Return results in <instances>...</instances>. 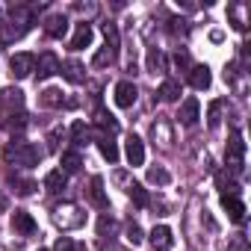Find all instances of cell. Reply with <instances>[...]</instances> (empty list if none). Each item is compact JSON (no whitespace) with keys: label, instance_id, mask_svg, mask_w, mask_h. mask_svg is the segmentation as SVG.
<instances>
[{"label":"cell","instance_id":"obj_1","mask_svg":"<svg viewBox=\"0 0 251 251\" xmlns=\"http://www.w3.org/2000/svg\"><path fill=\"white\" fill-rule=\"evenodd\" d=\"M50 216H53V225H56L59 230H77V227H83V222H86L83 210H80L77 204H71V201L56 204Z\"/></svg>","mask_w":251,"mask_h":251},{"label":"cell","instance_id":"obj_2","mask_svg":"<svg viewBox=\"0 0 251 251\" xmlns=\"http://www.w3.org/2000/svg\"><path fill=\"white\" fill-rule=\"evenodd\" d=\"M6 160L15 163V166L33 169V166L42 163V148L33 145V142H18V145H9V148H6Z\"/></svg>","mask_w":251,"mask_h":251},{"label":"cell","instance_id":"obj_3","mask_svg":"<svg viewBox=\"0 0 251 251\" xmlns=\"http://www.w3.org/2000/svg\"><path fill=\"white\" fill-rule=\"evenodd\" d=\"M225 166H227V172H233V175H239L242 166H245V142H242L239 133H233V136L227 139V148H225Z\"/></svg>","mask_w":251,"mask_h":251},{"label":"cell","instance_id":"obj_4","mask_svg":"<svg viewBox=\"0 0 251 251\" xmlns=\"http://www.w3.org/2000/svg\"><path fill=\"white\" fill-rule=\"evenodd\" d=\"M227 18H230L233 30L245 33V30H248V24H251V6H248V3H242V0H233V3L227 6Z\"/></svg>","mask_w":251,"mask_h":251},{"label":"cell","instance_id":"obj_5","mask_svg":"<svg viewBox=\"0 0 251 251\" xmlns=\"http://www.w3.org/2000/svg\"><path fill=\"white\" fill-rule=\"evenodd\" d=\"M36 71V56L33 53H15L12 59H9V74L15 77V80H24V77H30Z\"/></svg>","mask_w":251,"mask_h":251},{"label":"cell","instance_id":"obj_6","mask_svg":"<svg viewBox=\"0 0 251 251\" xmlns=\"http://www.w3.org/2000/svg\"><path fill=\"white\" fill-rule=\"evenodd\" d=\"M136 98H139V89H136V83H130V80H121V83L115 86V103H118L121 109H130V106L136 103Z\"/></svg>","mask_w":251,"mask_h":251},{"label":"cell","instance_id":"obj_7","mask_svg":"<svg viewBox=\"0 0 251 251\" xmlns=\"http://www.w3.org/2000/svg\"><path fill=\"white\" fill-rule=\"evenodd\" d=\"M177 118H180V124H183V127H195V124H198V118H201V103H198V98H186V100L180 103V112H177Z\"/></svg>","mask_w":251,"mask_h":251},{"label":"cell","instance_id":"obj_8","mask_svg":"<svg viewBox=\"0 0 251 251\" xmlns=\"http://www.w3.org/2000/svg\"><path fill=\"white\" fill-rule=\"evenodd\" d=\"M56 71H59V59H56V53L45 50V53L36 59V71H33V74H36L39 80H48V77H53Z\"/></svg>","mask_w":251,"mask_h":251},{"label":"cell","instance_id":"obj_9","mask_svg":"<svg viewBox=\"0 0 251 251\" xmlns=\"http://www.w3.org/2000/svg\"><path fill=\"white\" fill-rule=\"evenodd\" d=\"M45 33H48L50 39H62V36L68 33V18H65L62 12H50V15L45 18Z\"/></svg>","mask_w":251,"mask_h":251},{"label":"cell","instance_id":"obj_10","mask_svg":"<svg viewBox=\"0 0 251 251\" xmlns=\"http://www.w3.org/2000/svg\"><path fill=\"white\" fill-rule=\"evenodd\" d=\"M151 245H154V251H172V245H175V236H172V227H166V225H157L151 233Z\"/></svg>","mask_w":251,"mask_h":251},{"label":"cell","instance_id":"obj_11","mask_svg":"<svg viewBox=\"0 0 251 251\" xmlns=\"http://www.w3.org/2000/svg\"><path fill=\"white\" fill-rule=\"evenodd\" d=\"M124 154H127L130 166H142L145 163V142L139 136H127V142H124Z\"/></svg>","mask_w":251,"mask_h":251},{"label":"cell","instance_id":"obj_12","mask_svg":"<svg viewBox=\"0 0 251 251\" xmlns=\"http://www.w3.org/2000/svg\"><path fill=\"white\" fill-rule=\"evenodd\" d=\"M151 139H154V142H160L163 148H172L175 136H172V124H169L166 118H157V121L151 124Z\"/></svg>","mask_w":251,"mask_h":251},{"label":"cell","instance_id":"obj_13","mask_svg":"<svg viewBox=\"0 0 251 251\" xmlns=\"http://www.w3.org/2000/svg\"><path fill=\"white\" fill-rule=\"evenodd\" d=\"M186 77H189V83H192V89H198V92H204V89H210V83H213V74H210V68H207V65H192Z\"/></svg>","mask_w":251,"mask_h":251},{"label":"cell","instance_id":"obj_14","mask_svg":"<svg viewBox=\"0 0 251 251\" xmlns=\"http://www.w3.org/2000/svg\"><path fill=\"white\" fill-rule=\"evenodd\" d=\"M24 106V92L21 89H0V109H21Z\"/></svg>","mask_w":251,"mask_h":251},{"label":"cell","instance_id":"obj_15","mask_svg":"<svg viewBox=\"0 0 251 251\" xmlns=\"http://www.w3.org/2000/svg\"><path fill=\"white\" fill-rule=\"evenodd\" d=\"M92 36H95L92 24L80 21L77 30H74V36H71V50H83V48H89V45H92Z\"/></svg>","mask_w":251,"mask_h":251},{"label":"cell","instance_id":"obj_16","mask_svg":"<svg viewBox=\"0 0 251 251\" xmlns=\"http://www.w3.org/2000/svg\"><path fill=\"white\" fill-rule=\"evenodd\" d=\"M59 71H62L65 80H71V83H83V80H86V65H83L80 59H65V62H59Z\"/></svg>","mask_w":251,"mask_h":251},{"label":"cell","instance_id":"obj_17","mask_svg":"<svg viewBox=\"0 0 251 251\" xmlns=\"http://www.w3.org/2000/svg\"><path fill=\"white\" fill-rule=\"evenodd\" d=\"M222 207H225V213H227V219L230 222H242L245 219V204L236 198V195H222Z\"/></svg>","mask_w":251,"mask_h":251},{"label":"cell","instance_id":"obj_18","mask_svg":"<svg viewBox=\"0 0 251 251\" xmlns=\"http://www.w3.org/2000/svg\"><path fill=\"white\" fill-rule=\"evenodd\" d=\"M89 198H92V204L95 207H100V210H106L109 207V198H106V192H103V177H92L89 180Z\"/></svg>","mask_w":251,"mask_h":251},{"label":"cell","instance_id":"obj_19","mask_svg":"<svg viewBox=\"0 0 251 251\" xmlns=\"http://www.w3.org/2000/svg\"><path fill=\"white\" fill-rule=\"evenodd\" d=\"M12 227H15L18 233H24V236L36 233V222H33V216L24 213V210H15V213H12Z\"/></svg>","mask_w":251,"mask_h":251},{"label":"cell","instance_id":"obj_20","mask_svg":"<svg viewBox=\"0 0 251 251\" xmlns=\"http://www.w3.org/2000/svg\"><path fill=\"white\" fill-rule=\"evenodd\" d=\"M145 65H148V74H166V65H169V62H166V53H163L160 48H151Z\"/></svg>","mask_w":251,"mask_h":251},{"label":"cell","instance_id":"obj_21","mask_svg":"<svg viewBox=\"0 0 251 251\" xmlns=\"http://www.w3.org/2000/svg\"><path fill=\"white\" fill-rule=\"evenodd\" d=\"M80 169H83V157H80L77 151H65V154H62V169H59V172L68 177V175H77Z\"/></svg>","mask_w":251,"mask_h":251},{"label":"cell","instance_id":"obj_22","mask_svg":"<svg viewBox=\"0 0 251 251\" xmlns=\"http://www.w3.org/2000/svg\"><path fill=\"white\" fill-rule=\"evenodd\" d=\"M27 30H30V27H21V24H3V27H0V45H12V42H18Z\"/></svg>","mask_w":251,"mask_h":251},{"label":"cell","instance_id":"obj_23","mask_svg":"<svg viewBox=\"0 0 251 251\" xmlns=\"http://www.w3.org/2000/svg\"><path fill=\"white\" fill-rule=\"evenodd\" d=\"M100 33H103V39H106V48L118 53V48H121V36H118V27H115L112 21H103V24H100Z\"/></svg>","mask_w":251,"mask_h":251},{"label":"cell","instance_id":"obj_24","mask_svg":"<svg viewBox=\"0 0 251 251\" xmlns=\"http://www.w3.org/2000/svg\"><path fill=\"white\" fill-rule=\"evenodd\" d=\"M98 148H100L103 160H109V163H118V145H115V142L109 139V133L98 136Z\"/></svg>","mask_w":251,"mask_h":251},{"label":"cell","instance_id":"obj_25","mask_svg":"<svg viewBox=\"0 0 251 251\" xmlns=\"http://www.w3.org/2000/svg\"><path fill=\"white\" fill-rule=\"evenodd\" d=\"M89 139H92V133H89V127H86V121H74V124H71V142H74L77 148H83V145H89Z\"/></svg>","mask_w":251,"mask_h":251},{"label":"cell","instance_id":"obj_26","mask_svg":"<svg viewBox=\"0 0 251 251\" xmlns=\"http://www.w3.org/2000/svg\"><path fill=\"white\" fill-rule=\"evenodd\" d=\"M95 124H98L100 130H109V133H115V130H118V121H115L103 106H98V109H95Z\"/></svg>","mask_w":251,"mask_h":251},{"label":"cell","instance_id":"obj_27","mask_svg":"<svg viewBox=\"0 0 251 251\" xmlns=\"http://www.w3.org/2000/svg\"><path fill=\"white\" fill-rule=\"evenodd\" d=\"M115 59H118V53H115V50H109V48L103 45V48L92 56V65H95V68H109V65H115Z\"/></svg>","mask_w":251,"mask_h":251},{"label":"cell","instance_id":"obj_28","mask_svg":"<svg viewBox=\"0 0 251 251\" xmlns=\"http://www.w3.org/2000/svg\"><path fill=\"white\" fill-rule=\"evenodd\" d=\"M160 98H163L166 103H177V100H180V83H177V80H166V83L160 86Z\"/></svg>","mask_w":251,"mask_h":251},{"label":"cell","instance_id":"obj_29","mask_svg":"<svg viewBox=\"0 0 251 251\" xmlns=\"http://www.w3.org/2000/svg\"><path fill=\"white\" fill-rule=\"evenodd\" d=\"M39 103L48 106V109H53V106H62L65 103V95H62V89H45L42 98H39Z\"/></svg>","mask_w":251,"mask_h":251},{"label":"cell","instance_id":"obj_30","mask_svg":"<svg viewBox=\"0 0 251 251\" xmlns=\"http://www.w3.org/2000/svg\"><path fill=\"white\" fill-rule=\"evenodd\" d=\"M148 183H154V186H169V183H172V175H169L163 166H151V169H148Z\"/></svg>","mask_w":251,"mask_h":251},{"label":"cell","instance_id":"obj_31","mask_svg":"<svg viewBox=\"0 0 251 251\" xmlns=\"http://www.w3.org/2000/svg\"><path fill=\"white\" fill-rule=\"evenodd\" d=\"M45 189H48V192H53V195H59V192L65 189V175H62L59 169H56V172H50V175L45 177Z\"/></svg>","mask_w":251,"mask_h":251},{"label":"cell","instance_id":"obj_32","mask_svg":"<svg viewBox=\"0 0 251 251\" xmlns=\"http://www.w3.org/2000/svg\"><path fill=\"white\" fill-rule=\"evenodd\" d=\"M124 239H127L133 248H136V245H142V242H145V236H142V227H139L136 222H130V225H127V230H124Z\"/></svg>","mask_w":251,"mask_h":251},{"label":"cell","instance_id":"obj_33","mask_svg":"<svg viewBox=\"0 0 251 251\" xmlns=\"http://www.w3.org/2000/svg\"><path fill=\"white\" fill-rule=\"evenodd\" d=\"M127 195H130L139 207H148V192H145L142 183H130V186H127Z\"/></svg>","mask_w":251,"mask_h":251},{"label":"cell","instance_id":"obj_34","mask_svg":"<svg viewBox=\"0 0 251 251\" xmlns=\"http://www.w3.org/2000/svg\"><path fill=\"white\" fill-rule=\"evenodd\" d=\"M27 127V115L24 112H9L6 115V130H24Z\"/></svg>","mask_w":251,"mask_h":251},{"label":"cell","instance_id":"obj_35","mask_svg":"<svg viewBox=\"0 0 251 251\" xmlns=\"http://www.w3.org/2000/svg\"><path fill=\"white\" fill-rule=\"evenodd\" d=\"M169 30H172V36H189V21L186 18H172Z\"/></svg>","mask_w":251,"mask_h":251},{"label":"cell","instance_id":"obj_36","mask_svg":"<svg viewBox=\"0 0 251 251\" xmlns=\"http://www.w3.org/2000/svg\"><path fill=\"white\" fill-rule=\"evenodd\" d=\"M172 65H175L180 74H189V68H192V62H189V56H186L183 50H177V53L172 56Z\"/></svg>","mask_w":251,"mask_h":251},{"label":"cell","instance_id":"obj_37","mask_svg":"<svg viewBox=\"0 0 251 251\" xmlns=\"http://www.w3.org/2000/svg\"><path fill=\"white\" fill-rule=\"evenodd\" d=\"M53 251H83V245H80V242H74L71 236H59V239H56V245H53Z\"/></svg>","mask_w":251,"mask_h":251},{"label":"cell","instance_id":"obj_38","mask_svg":"<svg viewBox=\"0 0 251 251\" xmlns=\"http://www.w3.org/2000/svg\"><path fill=\"white\" fill-rule=\"evenodd\" d=\"M62 136H65V130H62V127H53V130L48 133V148H50V151H59Z\"/></svg>","mask_w":251,"mask_h":251},{"label":"cell","instance_id":"obj_39","mask_svg":"<svg viewBox=\"0 0 251 251\" xmlns=\"http://www.w3.org/2000/svg\"><path fill=\"white\" fill-rule=\"evenodd\" d=\"M12 186H15V192H18V195H30V192L36 189V183H33V180H18V177H12Z\"/></svg>","mask_w":251,"mask_h":251},{"label":"cell","instance_id":"obj_40","mask_svg":"<svg viewBox=\"0 0 251 251\" xmlns=\"http://www.w3.org/2000/svg\"><path fill=\"white\" fill-rule=\"evenodd\" d=\"M112 230H115V219L100 216V222H98V233H100V236H106V233H112Z\"/></svg>","mask_w":251,"mask_h":251},{"label":"cell","instance_id":"obj_41","mask_svg":"<svg viewBox=\"0 0 251 251\" xmlns=\"http://www.w3.org/2000/svg\"><path fill=\"white\" fill-rule=\"evenodd\" d=\"M219 112H222V103H210V127H219Z\"/></svg>","mask_w":251,"mask_h":251},{"label":"cell","instance_id":"obj_42","mask_svg":"<svg viewBox=\"0 0 251 251\" xmlns=\"http://www.w3.org/2000/svg\"><path fill=\"white\" fill-rule=\"evenodd\" d=\"M74 9H77V12H83V15H86V12L92 15V12H95V3H86V6H83V3H74Z\"/></svg>","mask_w":251,"mask_h":251},{"label":"cell","instance_id":"obj_43","mask_svg":"<svg viewBox=\"0 0 251 251\" xmlns=\"http://www.w3.org/2000/svg\"><path fill=\"white\" fill-rule=\"evenodd\" d=\"M39 251H48V248H39Z\"/></svg>","mask_w":251,"mask_h":251}]
</instances>
